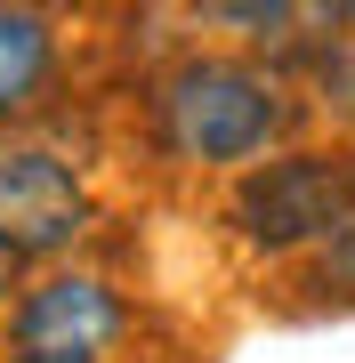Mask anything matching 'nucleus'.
Returning <instances> with one entry per match:
<instances>
[{
  "label": "nucleus",
  "instance_id": "1",
  "mask_svg": "<svg viewBox=\"0 0 355 363\" xmlns=\"http://www.w3.org/2000/svg\"><path fill=\"white\" fill-rule=\"evenodd\" d=\"M299 121V89L250 57H178L154 89V130L194 169H259Z\"/></svg>",
  "mask_w": 355,
  "mask_h": 363
},
{
  "label": "nucleus",
  "instance_id": "2",
  "mask_svg": "<svg viewBox=\"0 0 355 363\" xmlns=\"http://www.w3.org/2000/svg\"><path fill=\"white\" fill-rule=\"evenodd\" d=\"M347 210H355V162L323 154V145H283V154H266L259 169L235 178V234L259 259L315 250Z\"/></svg>",
  "mask_w": 355,
  "mask_h": 363
},
{
  "label": "nucleus",
  "instance_id": "3",
  "mask_svg": "<svg viewBox=\"0 0 355 363\" xmlns=\"http://www.w3.org/2000/svg\"><path fill=\"white\" fill-rule=\"evenodd\" d=\"M89 186L81 169L57 154V145H33V138H9L0 145V242L16 259H65V250L89 234Z\"/></svg>",
  "mask_w": 355,
  "mask_h": 363
},
{
  "label": "nucleus",
  "instance_id": "4",
  "mask_svg": "<svg viewBox=\"0 0 355 363\" xmlns=\"http://www.w3.org/2000/svg\"><path fill=\"white\" fill-rule=\"evenodd\" d=\"M121 291L106 283V274H81V267H57L40 274V283L16 291L9 307V347L16 355H89L106 363V347L121 339Z\"/></svg>",
  "mask_w": 355,
  "mask_h": 363
},
{
  "label": "nucleus",
  "instance_id": "5",
  "mask_svg": "<svg viewBox=\"0 0 355 363\" xmlns=\"http://www.w3.org/2000/svg\"><path fill=\"white\" fill-rule=\"evenodd\" d=\"M49 65H57V33H49V16H33V9H0V121L25 113V105L40 97Z\"/></svg>",
  "mask_w": 355,
  "mask_h": 363
},
{
  "label": "nucleus",
  "instance_id": "6",
  "mask_svg": "<svg viewBox=\"0 0 355 363\" xmlns=\"http://www.w3.org/2000/svg\"><path fill=\"white\" fill-rule=\"evenodd\" d=\"M299 57L315 65V105L355 113V40L347 33H315V40H299Z\"/></svg>",
  "mask_w": 355,
  "mask_h": 363
},
{
  "label": "nucleus",
  "instance_id": "7",
  "mask_svg": "<svg viewBox=\"0 0 355 363\" xmlns=\"http://www.w3.org/2000/svg\"><path fill=\"white\" fill-rule=\"evenodd\" d=\"M307 283H315L323 298H355V210L315 242V267H307Z\"/></svg>",
  "mask_w": 355,
  "mask_h": 363
},
{
  "label": "nucleus",
  "instance_id": "8",
  "mask_svg": "<svg viewBox=\"0 0 355 363\" xmlns=\"http://www.w3.org/2000/svg\"><path fill=\"white\" fill-rule=\"evenodd\" d=\"M210 25H235L250 40H283L291 25H307V9H283V0H218V9H202Z\"/></svg>",
  "mask_w": 355,
  "mask_h": 363
},
{
  "label": "nucleus",
  "instance_id": "9",
  "mask_svg": "<svg viewBox=\"0 0 355 363\" xmlns=\"http://www.w3.org/2000/svg\"><path fill=\"white\" fill-rule=\"evenodd\" d=\"M9 291H25V259H16L9 242H0V307H9Z\"/></svg>",
  "mask_w": 355,
  "mask_h": 363
},
{
  "label": "nucleus",
  "instance_id": "10",
  "mask_svg": "<svg viewBox=\"0 0 355 363\" xmlns=\"http://www.w3.org/2000/svg\"><path fill=\"white\" fill-rule=\"evenodd\" d=\"M9 363H89V355H9Z\"/></svg>",
  "mask_w": 355,
  "mask_h": 363
}]
</instances>
